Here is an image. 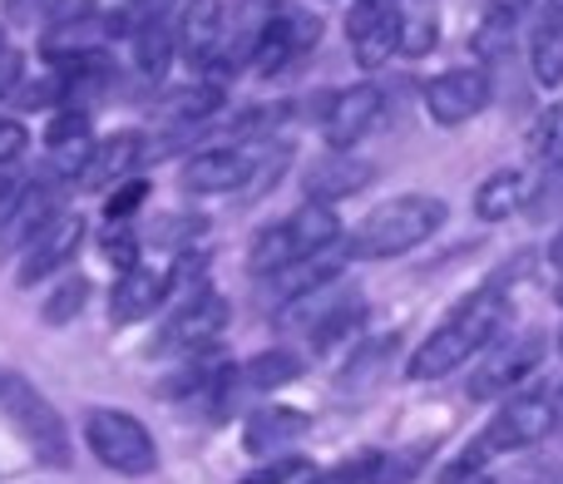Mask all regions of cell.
Instances as JSON below:
<instances>
[{"mask_svg":"<svg viewBox=\"0 0 563 484\" xmlns=\"http://www.w3.org/2000/svg\"><path fill=\"white\" fill-rule=\"evenodd\" d=\"M499 327H505V297H499L495 287L470 292V297L416 346V356H410V376L416 381L450 376V371H460L475 351H485L489 341L499 337Z\"/></svg>","mask_w":563,"mask_h":484,"instance_id":"obj_1","label":"cell"},{"mask_svg":"<svg viewBox=\"0 0 563 484\" xmlns=\"http://www.w3.org/2000/svg\"><path fill=\"white\" fill-rule=\"evenodd\" d=\"M445 218H450V208L440 204V198H426V194L390 198L376 213L361 218V228L346 238V257H361V262L400 257V252L435 238L440 228H445Z\"/></svg>","mask_w":563,"mask_h":484,"instance_id":"obj_2","label":"cell"},{"mask_svg":"<svg viewBox=\"0 0 563 484\" xmlns=\"http://www.w3.org/2000/svg\"><path fill=\"white\" fill-rule=\"evenodd\" d=\"M0 410H5L10 426L25 436L35 460H45L49 470L75 465V446H69V430H65V420H59V410L49 406L45 391H35L20 371H0Z\"/></svg>","mask_w":563,"mask_h":484,"instance_id":"obj_3","label":"cell"},{"mask_svg":"<svg viewBox=\"0 0 563 484\" xmlns=\"http://www.w3.org/2000/svg\"><path fill=\"white\" fill-rule=\"evenodd\" d=\"M85 446L95 450V460L114 475H129V480H144L158 470V446L154 436L144 430V420H134L129 410H109V406H95L85 416Z\"/></svg>","mask_w":563,"mask_h":484,"instance_id":"obj_4","label":"cell"},{"mask_svg":"<svg viewBox=\"0 0 563 484\" xmlns=\"http://www.w3.org/2000/svg\"><path fill=\"white\" fill-rule=\"evenodd\" d=\"M554 406H549L544 396H525V400H509L505 410H499L495 420H489V430L470 446V455L460 460L455 470H450L445 480H460V475H470V470L479 465V460H489V455H509V450H529V446H539V440H549L554 436Z\"/></svg>","mask_w":563,"mask_h":484,"instance_id":"obj_5","label":"cell"},{"mask_svg":"<svg viewBox=\"0 0 563 484\" xmlns=\"http://www.w3.org/2000/svg\"><path fill=\"white\" fill-rule=\"evenodd\" d=\"M228 321H233V307H228L223 292L198 287L194 297H188L184 307L168 317V327H164V337L154 341V351H158V356H174V351H188V356H198L203 346H213V341L223 337Z\"/></svg>","mask_w":563,"mask_h":484,"instance_id":"obj_6","label":"cell"},{"mask_svg":"<svg viewBox=\"0 0 563 484\" xmlns=\"http://www.w3.org/2000/svg\"><path fill=\"white\" fill-rule=\"evenodd\" d=\"M489 95H495V85H489L485 69H475V65L445 69V75H435L426 85V109L440 129H455V124H470L489 105Z\"/></svg>","mask_w":563,"mask_h":484,"instance_id":"obj_7","label":"cell"},{"mask_svg":"<svg viewBox=\"0 0 563 484\" xmlns=\"http://www.w3.org/2000/svg\"><path fill=\"white\" fill-rule=\"evenodd\" d=\"M79 242H85V218H79V213H55L35 238L25 242V248H20L15 282H20V287H35V282H45L49 272H59L69 257H75Z\"/></svg>","mask_w":563,"mask_h":484,"instance_id":"obj_8","label":"cell"},{"mask_svg":"<svg viewBox=\"0 0 563 484\" xmlns=\"http://www.w3.org/2000/svg\"><path fill=\"white\" fill-rule=\"evenodd\" d=\"M539 361H544V331H519V337L499 341L495 351H489L485 371H479L475 381H470V396H499V391L519 386V381H529L539 371Z\"/></svg>","mask_w":563,"mask_h":484,"instance_id":"obj_9","label":"cell"},{"mask_svg":"<svg viewBox=\"0 0 563 484\" xmlns=\"http://www.w3.org/2000/svg\"><path fill=\"white\" fill-rule=\"evenodd\" d=\"M321 40V20L317 15H301V10H282L263 25L257 35V50H253V69L257 75H277L287 69L297 55H307L311 45Z\"/></svg>","mask_w":563,"mask_h":484,"instance_id":"obj_10","label":"cell"},{"mask_svg":"<svg viewBox=\"0 0 563 484\" xmlns=\"http://www.w3.org/2000/svg\"><path fill=\"white\" fill-rule=\"evenodd\" d=\"M400 10L396 6H376V0H361L346 20L351 35V55H356L361 69H380L390 55L400 50Z\"/></svg>","mask_w":563,"mask_h":484,"instance_id":"obj_11","label":"cell"},{"mask_svg":"<svg viewBox=\"0 0 563 484\" xmlns=\"http://www.w3.org/2000/svg\"><path fill=\"white\" fill-rule=\"evenodd\" d=\"M223 45V0H184L174 15V50L184 65L208 69Z\"/></svg>","mask_w":563,"mask_h":484,"instance_id":"obj_12","label":"cell"},{"mask_svg":"<svg viewBox=\"0 0 563 484\" xmlns=\"http://www.w3.org/2000/svg\"><path fill=\"white\" fill-rule=\"evenodd\" d=\"M380 109H386V95L376 85H351L341 95H331L327 119H321V134H327L331 148H351L356 139H366L376 129Z\"/></svg>","mask_w":563,"mask_h":484,"instance_id":"obj_13","label":"cell"},{"mask_svg":"<svg viewBox=\"0 0 563 484\" xmlns=\"http://www.w3.org/2000/svg\"><path fill=\"white\" fill-rule=\"evenodd\" d=\"M144 154H148L144 134H139V129H119L114 139L95 144L85 174H79V188H89V194H99V188H119L124 178H134V168L144 164Z\"/></svg>","mask_w":563,"mask_h":484,"instance_id":"obj_14","label":"cell"},{"mask_svg":"<svg viewBox=\"0 0 563 484\" xmlns=\"http://www.w3.org/2000/svg\"><path fill=\"white\" fill-rule=\"evenodd\" d=\"M376 178V168L366 164V158H351L346 148H331L327 158H317V164L307 168V204H341V198L361 194V188Z\"/></svg>","mask_w":563,"mask_h":484,"instance_id":"obj_15","label":"cell"},{"mask_svg":"<svg viewBox=\"0 0 563 484\" xmlns=\"http://www.w3.org/2000/svg\"><path fill=\"white\" fill-rule=\"evenodd\" d=\"M253 164L243 148H203L184 164V188L188 194H233V188H247L253 178Z\"/></svg>","mask_w":563,"mask_h":484,"instance_id":"obj_16","label":"cell"},{"mask_svg":"<svg viewBox=\"0 0 563 484\" xmlns=\"http://www.w3.org/2000/svg\"><path fill=\"white\" fill-rule=\"evenodd\" d=\"M164 297H168V272L144 267V262H139V267L119 272L114 292H109V321H114V327H129V321H144L148 311H154Z\"/></svg>","mask_w":563,"mask_h":484,"instance_id":"obj_17","label":"cell"},{"mask_svg":"<svg viewBox=\"0 0 563 484\" xmlns=\"http://www.w3.org/2000/svg\"><path fill=\"white\" fill-rule=\"evenodd\" d=\"M341 262H346V252H307V257H297V262H287L282 272H273V277H263L267 282V297L273 301H301V297H311V292H321V287H331V282L341 277Z\"/></svg>","mask_w":563,"mask_h":484,"instance_id":"obj_18","label":"cell"},{"mask_svg":"<svg viewBox=\"0 0 563 484\" xmlns=\"http://www.w3.org/2000/svg\"><path fill=\"white\" fill-rule=\"evenodd\" d=\"M307 430H311V416H307V410L263 406V410H253V420H247L243 440H247V450L267 455V450H282V446H291V440H301Z\"/></svg>","mask_w":563,"mask_h":484,"instance_id":"obj_19","label":"cell"},{"mask_svg":"<svg viewBox=\"0 0 563 484\" xmlns=\"http://www.w3.org/2000/svg\"><path fill=\"white\" fill-rule=\"evenodd\" d=\"M525 198H529L525 174H515V168H499V174H489L485 184L475 188V213L485 218V223H505V218H515L519 208H525Z\"/></svg>","mask_w":563,"mask_h":484,"instance_id":"obj_20","label":"cell"},{"mask_svg":"<svg viewBox=\"0 0 563 484\" xmlns=\"http://www.w3.org/2000/svg\"><path fill=\"white\" fill-rule=\"evenodd\" d=\"M287 233L297 242V257H307V252H331L341 242V218L331 213V204H307L287 218Z\"/></svg>","mask_w":563,"mask_h":484,"instance_id":"obj_21","label":"cell"},{"mask_svg":"<svg viewBox=\"0 0 563 484\" xmlns=\"http://www.w3.org/2000/svg\"><path fill=\"white\" fill-rule=\"evenodd\" d=\"M529 65H534L539 85H563V20L539 15L534 35H529Z\"/></svg>","mask_w":563,"mask_h":484,"instance_id":"obj_22","label":"cell"},{"mask_svg":"<svg viewBox=\"0 0 563 484\" xmlns=\"http://www.w3.org/2000/svg\"><path fill=\"white\" fill-rule=\"evenodd\" d=\"M134 55H139V69H144V79H164L168 69V55H178L174 50V20H144L134 35Z\"/></svg>","mask_w":563,"mask_h":484,"instance_id":"obj_23","label":"cell"},{"mask_svg":"<svg viewBox=\"0 0 563 484\" xmlns=\"http://www.w3.org/2000/svg\"><path fill=\"white\" fill-rule=\"evenodd\" d=\"M287 262H297V242H291L287 223L263 228V233L253 238V257H247V267H253L257 277H273V272H282Z\"/></svg>","mask_w":563,"mask_h":484,"instance_id":"obj_24","label":"cell"},{"mask_svg":"<svg viewBox=\"0 0 563 484\" xmlns=\"http://www.w3.org/2000/svg\"><path fill=\"white\" fill-rule=\"evenodd\" d=\"M301 376V361L291 356V351H263V356H253L243 366V381L253 391H277V386H287V381H297Z\"/></svg>","mask_w":563,"mask_h":484,"instance_id":"obj_25","label":"cell"},{"mask_svg":"<svg viewBox=\"0 0 563 484\" xmlns=\"http://www.w3.org/2000/svg\"><path fill=\"white\" fill-rule=\"evenodd\" d=\"M529 154L544 158V164H563V99H554V105L534 119V129H529Z\"/></svg>","mask_w":563,"mask_h":484,"instance_id":"obj_26","label":"cell"},{"mask_svg":"<svg viewBox=\"0 0 563 484\" xmlns=\"http://www.w3.org/2000/svg\"><path fill=\"white\" fill-rule=\"evenodd\" d=\"M89 301V282L85 277H65L55 292L45 297V307H40V317H45V327H65V321H75L79 311H85Z\"/></svg>","mask_w":563,"mask_h":484,"instance_id":"obj_27","label":"cell"},{"mask_svg":"<svg viewBox=\"0 0 563 484\" xmlns=\"http://www.w3.org/2000/svg\"><path fill=\"white\" fill-rule=\"evenodd\" d=\"M144 198H148V178H124L119 188H109L104 218H109V223H129V218L144 208Z\"/></svg>","mask_w":563,"mask_h":484,"instance_id":"obj_28","label":"cell"},{"mask_svg":"<svg viewBox=\"0 0 563 484\" xmlns=\"http://www.w3.org/2000/svg\"><path fill=\"white\" fill-rule=\"evenodd\" d=\"M0 10H5L10 25H49V20H59V10H65V0H0Z\"/></svg>","mask_w":563,"mask_h":484,"instance_id":"obj_29","label":"cell"},{"mask_svg":"<svg viewBox=\"0 0 563 484\" xmlns=\"http://www.w3.org/2000/svg\"><path fill=\"white\" fill-rule=\"evenodd\" d=\"M99 252H104V257L114 262L119 272L139 267V238L129 233V223H109V228H104V238H99Z\"/></svg>","mask_w":563,"mask_h":484,"instance_id":"obj_30","label":"cell"},{"mask_svg":"<svg viewBox=\"0 0 563 484\" xmlns=\"http://www.w3.org/2000/svg\"><path fill=\"white\" fill-rule=\"evenodd\" d=\"M371 475H376V450H366L356 460H341V465L321 470V475H307V484H371Z\"/></svg>","mask_w":563,"mask_h":484,"instance_id":"obj_31","label":"cell"},{"mask_svg":"<svg viewBox=\"0 0 563 484\" xmlns=\"http://www.w3.org/2000/svg\"><path fill=\"white\" fill-rule=\"evenodd\" d=\"M435 35H440V30H435V15H430V10L400 20V50H406V55H430Z\"/></svg>","mask_w":563,"mask_h":484,"instance_id":"obj_32","label":"cell"},{"mask_svg":"<svg viewBox=\"0 0 563 484\" xmlns=\"http://www.w3.org/2000/svg\"><path fill=\"white\" fill-rule=\"evenodd\" d=\"M390 346H396V341H376V346H366L361 356H351V366H346V376H341V386L356 391V386H366V381H376V366L390 356Z\"/></svg>","mask_w":563,"mask_h":484,"instance_id":"obj_33","label":"cell"},{"mask_svg":"<svg viewBox=\"0 0 563 484\" xmlns=\"http://www.w3.org/2000/svg\"><path fill=\"white\" fill-rule=\"evenodd\" d=\"M297 475H307V460L301 455H287V460H267V465L247 470L238 484H291Z\"/></svg>","mask_w":563,"mask_h":484,"instance_id":"obj_34","label":"cell"},{"mask_svg":"<svg viewBox=\"0 0 563 484\" xmlns=\"http://www.w3.org/2000/svg\"><path fill=\"white\" fill-rule=\"evenodd\" d=\"M75 139H89V114H79V109H65V114L49 119L45 129V144H75Z\"/></svg>","mask_w":563,"mask_h":484,"instance_id":"obj_35","label":"cell"},{"mask_svg":"<svg viewBox=\"0 0 563 484\" xmlns=\"http://www.w3.org/2000/svg\"><path fill=\"white\" fill-rule=\"evenodd\" d=\"M420 460L426 455H376V475H371V484H406L420 470Z\"/></svg>","mask_w":563,"mask_h":484,"instance_id":"obj_36","label":"cell"},{"mask_svg":"<svg viewBox=\"0 0 563 484\" xmlns=\"http://www.w3.org/2000/svg\"><path fill=\"white\" fill-rule=\"evenodd\" d=\"M25 144H30L25 124H20V119H0V168L15 164V158L25 154Z\"/></svg>","mask_w":563,"mask_h":484,"instance_id":"obj_37","label":"cell"},{"mask_svg":"<svg viewBox=\"0 0 563 484\" xmlns=\"http://www.w3.org/2000/svg\"><path fill=\"white\" fill-rule=\"evenodd\" d=\"M198 233H203V218H184V223H158L154 228V238L168 242V248H174V242H194Z\"/></svg>","mask_w":563,"mask_h":484,"instance_id":"obj_38","label":"cell"},{"mask_svg":"<svg viewBox=\"0 0 563 484\" xmlns=\"http://www.w3.org/2000/svg\"><path fill=\"white\" fill-rule=\"evenodd\" d=\"M20 69H25V59H20V50H0V95H10V89L20 85Z\"/></svg>","mask_w":563,"mask_h":484,"instance_id":"obj_39","label":"cell"},{"mask_svg":"<svg viewBox=\"0 0 563 484\" xmlns=\"http://www.w3.org/2000/svg\"><path fill=\"white\" fill-rule=\"evenodd\" d=\"M20 194H25V188H20L15 178H5V174H0V233H5V223H10V218H15Z\"/></svg>","mask_w":563,"mask_h":484,"instance_id":"obj_40","label":"cell"},{"mask_svg":"<svg viewBox=\"0 0 563 484\" xmlns=\"http://www.w3.org/2000/svg\"><path fill=\"white\" fill-rule=\"evenodd\" d=\"M554 262H559V301H563V238L554 242Z\"/></svg>","mask_w":563,"mask_h":484,"instance_id":"obj_41","label":"cell"},{"mask_svg":"<svg viewBox=\"0 0 563 484\" xmlns=\"http://www.w3.org/2000/svg\"><path fill=\"white\" fill-rule=\"evenodd\" d=\"M544 15H554V20H563V0H549V6H544Z\"/></svg>","mask_w":563,"mask_h":484,"instance_id":"obj_42","label":"cell"},{"mask_svg":"<svg viewBox=\"0 0 563 484\" xmlns=\"http://www.w3.org/2000/svg\"><path fill=\"white\" fill-rule=\"evenodd\" d=\"M0 50H5V30H0Z\"/></svg>","mask_w":563,"mask_h":484,"instance_id":"obj_43","label":"cell"},{"mask_svg":"<svg viewBox=\"0 0 563 484\" xmlns=\"http://www.w3.org/2000/svg\"><path fill=\"white\" fill-rule=\"evenodd\" d=\"M559 351H563V331H559Z\"/></svg>","mask_w":563,"mask_h":484,"instance_id":"obj_44","label":"cell"}]
</instances>
